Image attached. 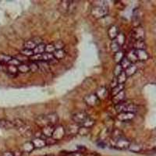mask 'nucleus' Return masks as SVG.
<instances>
[{
	"label": "nucleus",
	"mask_w": 156,
	"mask_h": 156,
	"mask_svg": "<svg viewBox=\"0 0 156 156\" xmlns=\"http://www.w3.org/2000/svg\"><path fill=\"white\" fill-rule=\"evenodd\" d=\"M87 117H88V115H87V112L82 111V112H78L73 114L72 115V120L74 122V123L80 126Z\"/></svg>",
	"instance_id": "39448f33"
},
{
	"label": "nucleus",
	"mask_w": 156,
	"mask_h": 156,
	"mask_svg": "<svg viewBox=\"0 0 156 156\" xmlns=\"http://www.w3.org/2000/svg\"><path fill=\"white\" fill-rule=\"evenodd\" d=\"M0 127L4 128V129H10L13 128V123L12 121L8 120V119H0Z\"/></svg>",
	"instance_id": "a878e982"
},
{
	"label": "nucleus",
	"mask_w": 156,
	"mask_h": 156,
	"mask_svg": "<svg viewBox=\"0 0 156 156\" xmlns=\"http://www.w3.org/2000/svg\"><path fill=\"white\" fill-rule=\"evenodd\" d=\"M20 63H22V62H20V61L18 60L17 58H13V57H12V59H11L10 61H9V62L8 64H9V65H12V66H18Z\"/></svg>",
	"instance_id": "3c124183"
},
{
	"label": "nucleus",
	"mask_w": 156,
	"mask_h": 156,
	"mask_svg": "<svg viewBox=\"0 0 156 156\" xmlns=\"http://www.w3.org/2000/svg\"><path fill=\"white\" fill-rule=\"evenodd\" d=\"M128 104H129V101H121V102L118 103V104L115 105V111H116L118 113H120V112H126V109Z\"/></svg>",
	"instance_id": "dca6fc26"
},
{
	"label": "nucleus",
	"mask_w": 156,
	"mask_h": 156,
	"mask_svg": "<svg viewBox=\"0 0 156 156\" xmlns=\"http://www.w3.org/2000/svg\"><path fill=\"white\" fill-rule=\"evenodd\" d=\"M55 126H52V125H47V126H44L41 129V133L44 135V136H45L46 138L48 137H51L52 136V133L54 132V129H55Z\"/></svg>",
	"instance_id": "f8f14e48"
},
{
	"label": "nucleus",
	"mask_w": 156,
	"mask_h": 156,
	"mask_svg": "<svg viewBox=\"0 0 156 156\" xmlns=\"http://www.w3.org/2000/svg\"><path fill=\"white\" fill-rule=\"evenodd\" d=\"M65 135H66V133H65V128L62 126H58L55 127L51 137L55 140L58 141V140H61Z\"/></svg>",
	"instance_id": "423d86ee"
},
{
	"label": "nucleus",
	"mask_w": 156,
	"mask_h": 156,
	"mask_svg": "<svg viewBox=\"0 0 156 156\" xmlns=\"http://www.w3.org/2000/svg\"><path fill=\"white\" fill-rule=\"evenodd\" d=\"M137 71V67H136V66L135 65V64H133L131 63L130 65H129V66L128 68H126V69H125V73H126V76L127 77H129V76H133V75H134L135 73H136V72Z\"/></svg>",
	"instance_id": "412c9836"
},
{
	"label": "nucleus",
	"mask_w": 156,
	"mask_h": 156,
	"mask_svg": "<svg viewBox=\"0 0 156 156\" xmlns=\"http://www.w3.org/2000/svg\"><path fill=\"white\" fill-rule=\"evenodd\" d=\"M119 64L121 66V67L122 68V69H126V68L129 67V65L131 64V62L128 60V58H126V56H124V57H123V58H122V60H121V62H119Z\"/></svg>",
	"instance_id": "ea45409f"
},
{
	"label": "nucleus",
	"mask_w": 156,
	"mask_h": 156,
	"mask_svg": "<svg viewBox=\"0 0 156 156\" xmlns=\"http://www.w3.org/2000/svg\"><path fill=\"white\" fill-rule=\"evenodd\" d=\"M52 55H53L54 58L56 60H60V59H62V58H65V56L66 55V51L65 49L55 50V51H53Z\"/></svg>",
	"instance_id": "6ab92c4d"
},
{
	"label": "nucleus",
	"mask_w": 156,
	"mask_h": 156,
	"mask_svg": "<svg viewBox=\"0 0 156 156\" xmlns=\"http://www.w3.org/2000/svg\"><path fill=\"white\" fill-rule=\"evenodd\" d=\"M68 7H69V1H62L58 5V9L61 13L67 14Z\"/></svg>",
	"instance_id": "4be33fe9"
},
{
	"label": "nucleus",
	"mask_w": 156,
	"mask_h": 156,
	"mask_svg": "<svg viewBox=\"0 0 156 156\" xmlns=\"http://www.w3.org/2000/svg\"><path fill=\"white\" fill-rule=\"evenodd\" d=\"M98 146H99V147H101V148H104V147H106V144H105V143H104V142L101 141L99 142V143H98Z\"/></svg>",
	"instance_id": "4d7b16f0"
},
{
	"label": "nucleus",
	"mask_w": 156,
	"mask_h": 156,
	"mask_svg": "<svg viewBox=\"0 0 156 156\" xmlns=\"http://www.w3.org/2000/svg\"><path fill=\"white\" fill-rule=\"evenodd\" d=\"M12 123H13V126H14L15 128L18 129V128L21 127L23 125H25V122L23 120H22L21 119H16L12 121Z\"/></svg>",
	"instance_id": "c03bdc74"
},
{
	"label": "nucleus",
	"mask_w": 156,
	"mask_h": 156,
	"mask_svg": "<svg viewBox=\"0 0 156 156\" xmlns=\"http://www.w3.org/2000/svg\"><path fill=\"white\" fill-rule=\"evenodd\" d=\"M0 156H14V154H13V152H12V151H7L2 153Z\"/></svg>",
	"instance_id": "864d4df0"
},
{
	"label": "nucleus",
	"mask_w": 156,
	"mask_h": 156,
	"mask_svg": "<svg viewBox=\"0 0 156 156\" xmlns=\"http://www.w3.org/2000/svg\"><path fill=\"white\" fill-rule=\"evenodd\" d=\"M79 128H80V125H77L76 123L69 124L66 126V128H65V133L69 136H74L78 133Z\"/></svg>",
	"instance_id": "6e6552de"
},
{
	"label": "nucleus",
	"mask_w": 156,
	"mask_h": 156,
	"mask_svg": "<svg viewBox=\"0 0 156 156\" xmlns=\"http://www.w3.org/2000/svg\"><path fill=\"white\" fill-rule=\"evenodd\" d=\"M45 45L46 44H44V43H41V44H38L35 48H34L33 51H34V55H37V54H43L44 52H45Z\"/></svg>",
	"instance_id": "bb28decb"
},
{
	"label": "nucleus",
	"mask_w": 156,
	"mask_h": 156,
	"mask_svg": "<svg viewBox=\"0 0 156 156\" xmlns=\"http://www.w3.org/2000/svg\"><path fill=\"white\" fill-rule=\"evenodd\" d=\"M31 142L34 144V148H42V147H46V142H45V139L41 138V137H36V138L33 139Z\"/></svg>",
	"instance_id": "ddd939ff"
},
{
	"label": "nucleus",
	"mask_w": 156,
	"mask_h": 156,
	"mask_svg": "<svg viewBox=\"0 0 156 156\" xmlns=\"http://www.w3.org/2000/svg\"><path fill=\"white\" fill-rule=\"evenodd\" d=\"M20 54H21L22 55H24V56L31 57L32 55H34V51H33V50L25 49V48H23V50L20 51Z\"/></svg>",
	"instance_id": "de8ad7c7"
},
{
	"label": "nucleus",
	"mask_w": 156,
	"mask_h": 156,
	"mask_svg": "<svg viewBox=\"0 0 156 156\" xmlns=\"http://www.w3.org/2000/svg\"><path fill=\"white\" fill-rule=\"evenodd\" d=\"M123 136L121 130L118 129H114L112 132V140H116L117 139L120 138Z\"/></svg>",
	"instance_id": "f704fd0d"
},
{
	"label": "nucleus",
	"mask_w": 156,
	"mask_h": 156,
	"mask_svg": "<svg viewBox=\"0 0 156 156\" xmlns=\"http://www.w3.org/2000/svg\"><path fill=\"white\" fill-rule=\"evenodd\" d=\"M13 154L14 156H21L23 154V152L21 150H16V151H13Z\"/></svg>",
	"instance_id": "5fc2aeb1"
},
{
	"label": "nucleus",
	"mask_w": 156,
	"mask_h": 156,
	"mask_svg": "<svg viewBox=\"0 0 156 156\" xmlns=\"http://www.w3.org/2000/svg\"><path fill=\"white\" fill-rule=\"evenodd\" d=\"M90 128H87L84 127V126H80L79 130H78V134L81 135V136H86V135H87L90 133Z\"/></svg>",
	"instance_id": "79ce46f5"
},
{
	"label": "nucleus",
	"mask_w": 156,
	"mask_h": 156,
	"mask_svg": "<svg viewBox=\"0 0 156 156\" xmlns=\"http://www.w3.org/2000/svg\"><path fill=\"white\" fill-rule=\"evenodd\" d=\"M5 71H6V73H7L9 75H10V76H15L18 72L17 66H12V65H9V64H8L7 66H5Z\"/></svg>",
	"instance_id": "393cba45"
},
{
	"label": "nucleus",
	"mask_w": 156,
	"mask_h": 156,
	"mask_svg": "<svg viewBox=\"0 0 156 156\" xmlns=\"http://www.w3.org/2000/svg\"><path fill=\"white\" fill-rule=\"evenodd\" d=\"M125 96H126V93H125V90H122L119 94H115V96H113L112 98V101H113V103L115 105L118 104V103L121 102V101H124Z\"/></svg>",
	"instance_id": "f3484780"
},
{
	"label": "nucleus",
	"mask_w": 156,
	"mask_h": 156,
	"mask_svg": "<svg viewBox=\"0 0 156 156\" xmlns=\"http://www.w3.org/2000/svg\"><path fill=\"white\" fill-rule=\"evenodd\" d=\"M125 56L128 58V60L131 62V63L134 64V62H137V58H136L134 49H132L131 51H129V53H128L126 55H125Z\"/></svg>",
	"instance_id": "7c9ffc66"
},
{
	"label": "nucleus",
	"mask_w": 156,
	"mask_h": 156,
	"mask_svg": "<svg viewBox=\"0 0 156 156\" xmlns=\"http://www.w3.org/2000/svg\"><path fill=\"white\" fill-rule=\"evenodd\" d=\"M37 46L34 43V41H32L31 39L28 40V41H25L23 43V48L25 49H29V50H34V48Z\"/></svg>",
	"instance_id": "e433bc0d"
},
{
	"label": "nucleus",
	"mask_w": 156,
	"mask_h": 156,
	"mask_svg": "<svg viewBox=\"0 0 156 156\" xmlns=\"http://www.w3.org/2000/svg\"><path fill=\"white\" fill-rule=\"evenodd\" d=\"M35 122L37 126H41V127H44V126L48 125V122H47L46 117H45V115H41L37 116L35 119Z\"/></svg>",
	"instance_id": "a211bd4d"
},
{
	"label": "nucleus",
	"mask_w": 156,
	"mask_h": 156,
	"mask_svg": "<svg viewBox=\"0 0 156 156\" xmlns=\"http://www.w3.org/2000/svg\"><path fill=\"white\" fill-rule=\"evenodd\" d=\"M53 45L55 50L64 49V47H65V44H64V42L62 40H58L55 42H54Z\"/></svg>",
	"instance_id": "37998d69"
},
{
	"label": "nucleus",
	"mask_w": 156,
	"mask_h": 156,
	"mask_svg": "<svg viewBox=\"0 0 156 156\" xmlns=\"http://www.w3.org/2000/svg\"><path fill=\"white\" fill-rule=\"evenodd\" d=\"M122 71H123V69H122V68L121 67L120 65H119V64H117L116 66H115V69H114V70H113V73L115 76H117L118 75L120 74Z\"/></svg>",
	"instance_id": "8fccbe9b"
},
{
	"label": "nucleus",
	"mask_w": 156,
	"mask_h": 156,
	"mask_svg": "<svg viewBox=\"0 0 156 156\" xmlns=\"http://www.w3.org/2000/svg\"><path fill=\"white\" fill-rule=\"evenodd\" d=\"M36 63L38 66L39 70L42 71V72H46V73L50 70V65L48 62H44V61H39V62H37Z\"/></svg>",
	"instance_id": "b1692460"
},
{
	"label": "nucleus",
	"mask_w": 156,
	"mask_h": 156,
	"mask_svg": "<svg viewBox=\"0 0 156 156\" xmlns=\"http://www.w3.org/2000/svg\"><path fill=\"white\" fill-rule=\"evenodd\" d=\"M54 51H55V49L54 48L53 43L48 44L45 45V52H47V53H53Z\"/></svg>",
	"instance_id": "09e8293b"
},
{
	"label": "nucleus",
	"mask_w": 156,
	"mask_h": 156,
	"mask_svg": "<svg viewBox=\"0 0 156 156\" xmlns=\"http://www.w3.org/2000/svg\"><path fill=\"white\" fill-rule=\"evenodd\" d=\"M12 58V57L10 56V55H5V54H1L0 55V62H2V63L8 64Z\"/></svg>",
	"instance_id": "a19ab883"
},
{
	"label": "nucleus",
	"mask_w": 156,
	"mask_h": 156,
	"mask_svg": "<svg viewBox=\"0 0 156 156\" xmlns=\"http://www.w3.org/2000/svg\"><path fill=\"white\" fill-rule=\"evenodd\" d=\"M31 40L34 41V43L36 44V45H38V44L43 43V39L41 38V37H37H37H32Z\"/></svg>",
	"instance_id": "603ef678"
},
{
	"label": "nucleus",
	"mask_w": 156,
	"mask_h": 156,
	"mask_svg": "<svg viewBox=\"0 0 156 156\" xmlns=\"http://www.w3.org/2000/svg\"><path fill=\"white\" fill-rule=\"evenodd\" d=\"M135 54H136L137 61H147L149 58V55L146 50H135Z\"/></svg>",
	"instance_id": "9d476101"
},
{
	"label": "nucleus",
	"mask_w": 156,
	"mask_h": 156,
	"mask_svg": "<svg viewBox=\"0 0 156 156\" xmlns=\"http://www.w3.org/2000/svg\"><path fill=\"white\" fill-rule=\"evenodd\" d=\"M83 101L87 105L90 107H95L100 104V99L96 95L95 93H91L83 98Z\"/></svg>",
	"instance_id": "7ed1b4c3"
},
{
	"label": "nucleus",
	"mask_w": 156,
	"mask_h": 156,
	"mask_svg": "<svg viewBox=\"0 0 156 156\" xmlns=\"http://www.w3.org/2000/svg\"><path fill=\"white\" fill-rule=\"evenodd\" d=\"M125 40H126V37H125L124 34H122V33H119V34H118V35H117V37H115V39L114 40V41H115L116 43H118L119 46L121 47L122 44H124Z\"/></svg>",
	"instance_id": "c9c22d12"
},
{
	"label": "nucleus",
	"mask_w": 156,
	"mask_h": 156,
	"mask_svg": "<svg viewBox=\"0 0 156 156\" xmlns=\"http://www.w3.org/2000/svg\"><path fill=\"white\" fill-rule=\"evenodd\" d=\"M133 46L134 50H145L146 44L144 40H138V41H134Z\"/></svg>",
	"instance_id": "5701e85b"
},
{
	"label": "nucleus",
	"mask_w": 156,
	"mask_h": 156,
	"mask_svg": "<svg viewBox=\"0 0 156 156\" xmlns=\"http://www.w3.org/2000/svg\"><path fill=\"white\" fill-rule=\"evenodd\" d=\"M94 123H95V120H94L93 119H90V117H87V119L84 120V122L82 123L80 126H84V127H87V128H91L94 125Z\"/></svg>",
	"instance_id": "473e14b6"
},
{
	"label": "nucleus",
	"mask_w": 156,
	"mask_h": 156,
	"mask_svg": "<svg viewBox=\"0 0 156 156\" xmlns=\"http://www.w3.org/2000/svg\"><path fill=\"white\" fill-rule=\"evenodd\" d=\"M45 117H46L48 125L55 126V124H57V122H58V116L56 113L48 114V115H45Z\"/></svg>",
	"instance_id": "2eb2a0df"
},
{
	"label": "nucleus",
	"mask_w": 156,
	"mask_h": 156,
	"mask_svg": "<svg viewBox=\"0 0 156 156\" xmlns=\"http://www.w3.org/2000/svg\"><path fill=\"white\" fill-rule=\"evenodd\" d=\"M117 84H118V83H117L116 78H115V79L113 80V81L111 82V87H112V88H113V87H115Z\"/></svg>",
	"instance_id": "6e6d98bb"
},
{
	"label": "nucleus",
	"mask_w": 156,
	"mask_h": 156,
	"mask_svg": "<svg viewBox=\"0 0 156 156\" xmlns=\"http://www.w3.org/2000/svg\"><path fill=\"white\" fill-rule=\"evenodd\" d=\"M135 117V113L133 112H120L118 113L117 119L121 122H128L131 121Z\"/></svg>",
	"instance_id": "1a4fd4ad"
},
{
	"label": "nucleus",
	"mask_w": 156,
	"mask_h": 156,
	"mask_svg": "<svg viewBox=\"0 0 156 156\" xmlns=\"http://www.w3.org/2000/svg\"><path fill=\"white\" fill-rule=\"evenodd\" d=\"M128 149L129 151H133V152H140L143 147H141L140 144H137V143H130Z\"/></svg>",
	"instance_id": "cd10ccee"
},
{
	"label": "nucleus",
	"mask_w": 156,
	"mask_h": 156,
	"mask_svg": "<svg viewBox=\"0 0 156 156\" xmlns=\"http://www.w3.org/2000/svg\"><path fill=\"white\" fill-rule=\"evenodd\" d=\"M108 90L107 89V87H101L99 88L98 89L97 91H96L95 94L98 96V98H99L100 101L101 100H104L108 96Z\"/></svg>",
	"instance_id": "4468645a"
},
{
	"label": "nucleus",
	"mask_w": 156,
	"mask_h": 156,
	"mask_svg": "<svg viewBox=\"0 0 156 156\" xmlns=\"http://www.w3.org/2000/svg\"><path fill=\"white\" fill-rule=\"evenodd\" d=\"M124 56V52L120 50V51H117V52L115 53V55H114V60H115V62H116L117 64H119Z\"/></svg>",
	"instance_id": "4c0bfd02"
},
{
	"label": "nucleus",
	"mask_w": 156,
	"mask_h": 156,
	"mask_svg": "<svg viewBox=\"0 0 156 156\" xmlns=\"http://www.w3.org/2000/svg\"><path fill=\"white\" fill-rule=\"evenodd\" d=\"M17 129L18 131L20 132V133L21 134V136H23V137L29 138V137L33 136V130H32L31 127L30 126H28V125H23V126L18 128Z\"/></svg>",
	"instance_id": "0eeeda50"
},
{
	"label": "nucleus",
	"mask_w": 156,
	"mask_h": 156,
	"mask_svg": "<svg viewBox=\"0 0 156 156\" xmlns=\"http://www.w3.org/2000/svg\"><path fill=\"white\" fill-rule=\"evenodd\" d=\"M84 156H101V155L96 152H92V153H88V154H84Z\"/></svg>",
	"instance_id": "13d9d810"
},
{
	"label": "nucleus",
	"mask_w": 156,
	"mask_h": 156,
	"mask_svg": "<svg viewBox=\"0 0 156 156\" xmlns=\"http://www.w3.org/2000/svg\"><path fill=\"white\" fill-rule=\"evenodd\" d=\"M116 80H117V83H118V84H124L125 82L126 81V80H127V76H126V73H125L124 71H122V73H120L119 75H118V76H116Z\"/></svg>",
	"instance_id": "c756f323"
},
{
	"label": "nucleus",
	"mask_w": 156,
	"mask_h": 156,
	"mask_svg": "<svg viewBox=\"0 0 156 156\" xmlns=\"http://www.w3.org/2000/svg\"><path fill=\"white\" fill-rule=\"evenodd\" d=\"M34 149V144L31 141H27L22 145V152L23 153H30Z\"/></svg>",
	"instance_id": "aec40b11"
},
{
	"label": "nucleus",
	"mask_w": 156,
	"mask_h": 156,
	"mask_svg": "<svg viewBox=\"0 0 156 156\" xmlns=\"http://www.w3.org/2000/svg\"><path fill=\"white\" fill-rule=\"evenodd\" d=\"M17 71L20 73H27L30 72V69H29V66L27 64L20 63L17 66Z\"/></svg>",
	"instance_id": "2f4dec72"
},
{
	"label": "nucleus",
	"mask_w": 156,
	"mask_h": 156,
	"mask_svg": "<svg viewBox=\"0 0 156 156\" xmlns=\"http://www.w3.org/2000/svg\"><path fill=\"white\" fill-rule=\"evenodd\" d=\"M62 156H84L83 152L81 151H63L61 152Z\"/></svg>",
	"instance_id": "58836bf2"
},
{
	"label": "nucleus",
	"mask_w": 156,
	"mask_h": 156,
	"mask_svg": "<svg viewBox=\"0 0 156 156\" xmlns=\"http://www.w3.org/2000/svg\"><path fill=\"white\" fill-rule=\"evenodd\" d=\"M77 2L76 1H69V7H68L67 15L72 14L76 11V8H77Z\"/></svg>",
	"instance_id": "c85d7f7f"
},
{
	"label": "nucleus",
	"mask_w": 156,
	"mask_h": 156,
	"mask_svg": "<svg viewBox=\"0 0 156 156\" xmlns=\"http://www.w3.org/2000/svg\"><path fill=\"white\" fill-rule=\"evenodd\" d=\"M106 3L95 5L91 8L90 14L94 19L101 20L107 16L108 14V6Z\"/></svg>",
	"instance_id": "f257e3e1"
},
{
	"label": "nucleus",
	"mask_w": 156,
	"mask_h": 156,
	"mask_svg": "<svg viewBox=\"0 0 156 156\" xmlns=\"http://www.w3.org/2000/svg\"><path fill=\"white\" fill-rule=\"evenodd\" d=\"M110 48H111L112 51L114 52V53H115L117 51H120V46H119V44L115 42V41H113L111 43V44H110Z\"/></svg>",
	"instance_id": "a18cd8bd"
},
{
	"label": "nucleus",
	"mask_w": 156,
	"mask_h": 156,
	"mask_svg": "<svg viewBox=\"0 0 156 156\" xmlns=\"http://www.w3.org/2000/svg\"><path fill=\"white\" fill-rule=\"evenodd\" d=\"M130 37L133 41H138V40H144L145 37V31L144 29L140 26H136L130 31L129 34Z\"/></svg>",
	"instance_id": "f03ea898"
},
{
	"label": "nucleus",
	"mask_w": 156,
	"mask_h": 156,
	"mask_svg": "<svg viewBox=\"0 0 156 156\" xmlns=\"http://www.w3.org/2000/svg\"><path fill=\"white\" fill-rule=\"evenodd\" d=\"M28 66H29V69H30V72H32V73H36V72H37V71L39 70L38 66H37V64L36 63V62H31V63L29 64Z\"/></svg>",
	"instance_id": "49530a36"
},
{
	"label": "nucleus",
	"mask_w": 156,
	"mask_h": 156,
	"mask_svg": "<svg viewBox=\"0 0 156 156\" xmlns=\"http://www.w3.org/2000/svg\"><path fill=\"white\" fill-rule=\"evenodd\" d=\"M119 29L115 25H111L108 29V36L111 40L114 41L119 34Z\"/></svg>",
	"instance_id": "9b49d317"
},
{
	"label": "nucleus",
	"mask_w": 156,
	"mask_h": 156,
	"mask_svg": "<svg viewBox=\"0 0 156 156\" xmlns=\"http://www.w3.org/2000/svg\"><path fill=\"white\" fill-rule=\"evenodd\" d=\"M114 142V144L112 147L119 150H126L129 148V146L131 142L128 139L125 138L124 136H122L120 138L117 139L116 140H112Z\"/></svg>",
	"instance_id": "20e7f679"
},
{
	"label": "nucleus",
	"mask_w": 156,
	"mask_h": 156,
	"mask_svg": "<svg viewBox=\"0 0 156 156\" xmlns=\"http://www.w3.org/2000/svg\"><path fill=\"white\" fill-rule=\"evenodd\" d=\"M124 90V84H117L115 87L112 89V91H111V94L112 96H115V94H119L120 91Z\"/></svg>",
	"instance_id": "72a5a7b5"
},
{
	"label": "nucleus",
	"mask_w": 156,
	"mask_h": 156,
	"mask_svg": "<svg viewBox=\"0 0 156 156\" xmlns=\"http://www.w3.org/2000/svg\"><path fill=\"white\" fill-rule=\"evenodd\" d=\"M44 156H55V155H54V154H45V155Z\"/></svg>",
	"instance_id": "bf43d9fd"
}]
</instances>
